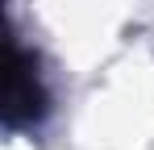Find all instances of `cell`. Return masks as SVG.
Masks as SVG:
<instances>
[{"label": "cell", "instance_id": "obj_1", "mask_svg": "<svg viewBox=\"0 0 154 150\" xmlns=\"http://www.w3.org/2000/svg\"><path fill=\"white\" fill-rule=\"evenodd\" d=\"M50 96L38 71V58L25 46H13V71H8V92H4V125L8 129H33L46 117Z\"/></svg>", "mask_w": 154, "mask_h": 150}]
</instances>
